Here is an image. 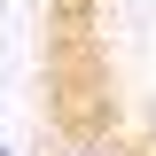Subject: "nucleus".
Segmentation results:
<instances>
[{"instance_id": "nucleus-1", "label": "nucleus", "mask_w": 156, "mask_h": 156, "mask_svg": "<svg viewBox=\"0 0 156 156\" xmlns=\"http://www.w3.org/2000/svg\"><path fill=\"white\" fill-rule=\"evenodd\" d=\"M55 156H140V148H133V140H117V133H70Z\"/></svg>"}, {"instance_id": "nucleus-2", "label": "nucleus", "mask_w": 156, "mask_h": 156, "mask_svg": "<svg viewBox=\"0 0 156 156\" xmlns=\"http://www.w3.org/2000/svg\"><path fill=\"white\" fill-rule=\"evenodd\" d=\"M0 156H16V148H0Z\"/></svg>"}]
</instances>
